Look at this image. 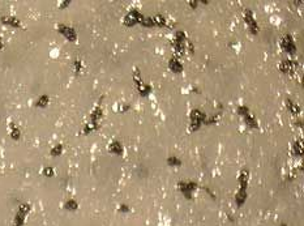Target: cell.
Wrapping results in <instances>:
<instances>
[{"label":"cell","instance_id":"cell-22","mask_svg":"<svg viewBox=\"0 0 304 226\" xmlns=\"http://www.w3.org/2000/svg\"><path fill=\"white\" fill-rule=\"evenodd\" d=\"M62 150H63V146L62 145H58V146H55L54 149H52V154H54V156H58V154L62 153Z\"/></svg>","mask_w":304,"mask_h":226},{"label":"cell","instance_id":"cell-21","mask_svg":"<svg viewBox=\"0 0 304 226\" xmlns=\"http://www.w3.org/2000/svg\"><path fill=\"white\" fill-rule=\"evenodd\" d=\"M10 136H12L13 139H16V140H17L18 137H20V131H18L17 128H13L12 131H10Z\"/></svg>","mask_w":304,"mask_h":226},{"label":"cell","instance_id":"cell-10","mask_svg":"<svg viewBox=\"0 0 304 226\" xmlns=\"http://www.w3.org/2000/svg\"><path fill=\"white\" fill-rule=\"evenodd\" d=\"M170 69L172 71V72H176V73H179V72H181L183 71V65H181V63L179 62V59H176V58H172L170 60Z\"/></svg>","mask_w":304,"mask_h":226},{"label":"cell","instance_id":"cell-26","mask_svg":"<svg viewBox=\"0 0 304 226\" xmlns=\"http://www.w3.org/2000/svg\"><path fill=\"white\" fill-rule=\"evenodd\" d=\"M3 47V43H2V39H0V48Z\"/></svg>","mask_w":304,"mask_h":226},{"label":"cell","instance_id":"cell-27","mask_svg":"<svg viewBox=\"0 0 304 226\" xmlns=\"http://www.w3.org/2000/svg\"><path fill=\"white\" fill-rule=\"evenodd\" d=\"M281 226H286V225H281Z\"/></svg>","mask_w":304,"mask_h":226},{"label":"cell","instance_id":"cell-2","mask_svg":"<svg viewBox=\"0 0 304 226\" xmlns=\"http://www.w3.org/2000/svg\"><path fill=\"white\" fill-rule=\"evenodd\" d=\"M281 46H282V48H283L286 52H289V54H295L296 52L295 42H294V39H292L291 35H285L283 38H282Z\"/></svg>","mask_w":304,"mask_h":226},{"label":"cell","instance_id":"cell-24","mask_svg":"<svg viewBox=\"0 0 304 226\" xmlns=\"http://www.w3.org/2000/svg\"><path fill=\"white\" fill-rule=\"evenodd\" d=\"M75 65H76V71H80V69H81V63H80V62H76Z\"/></svg>","mask_w":304,"mask_h":226},{"label":"cell","instance_id":"cell-19","mask_svg":"<svg viewBox=\"0 0 304 226\" xmlns=\"http://www.w3.org/2000/svg\"><path fill=\"white\" fill-rule=\"evenodd\" d=\"M65 208L69 209V211H75V209H77V203L73 200H69L67 204H65Z\"/></svg>","mask_w":304,"mask_h":226},{"label":"cell","instance_id":"cell-11","mask_svg":"<svg viewBox=\"0 0 304 226\" xmlns=\"http://www.w3.org/2000/svg\"><path fill=\"white\" fill-rule=\"evenodd\" d=\"M108 148H110V152H112L115 154H121L123 153V148H121V145L119 144V141H112Z\"/></svg>","mask_w":304,"mask_h":226},{"label":"cell","instance_id":"cell-17","mask_svg":"<svg viewBox=\"0 0 304 226\" xmlns=\"http://www.w3.org/2000/svg\"><path fill=\"white\" fill-rule=\"evenodd\" d=\"M150 92H152V88H150V86H148V85H146V86H142V85H141V82H140V86H139V93H140L141 96L146 97V96H148Z\"/></svg>","mask_w":304,"mask_h":226},{"label":"cell","instance_id":"cell-14","mask_svg":"<svg viewBox=\"0 0 304 226\" xmlns=\"http://www.w3.org/2000/svg\"><path fill=\"white\" fill-rule=\"evenodd\" d=\"M286 106H287V109H289L291 113H294V114L299 113V106H298L296 103L292 102L291 100H286Z\"/></svg>","mask_w":304,"mask_h":226},{"label":"cell","instance_id":"cell-6","mask_svg":"<svg viewBox=\"0 0 304 226\" xmlns=\"http://www.w3.org/2000/svg\"><path fill=\"white\" fill-rule=\"evenodd\" d=\"M244 20H245L247 25L249 26L251 31L253 33V34H256V33L258 31V26H257V23H256V20H255V16H253V13L251 12V10H245Z\"/></svg>","mask_w":304,"mask_h":226},{"label":"cell","instance_id":"cell-16","mask_svg":"<svg viewBox=\"0 0 304 226\" xmlns=\"http://www.w3.org/2000/svg\"><path fill=\"white\" fill-rule=\"evenodd\" d=\"M294 154H298V156H302V154H303V142H302V140L295 142V145H294Z\"/></svg>","mask_w":304,"mask_h":226},{"label":"cell","instance_id":"cell-7","mask_svg":"<svg viewBox=\"0 0 304 226\" xmlns=\"http://www.w3.org/2000/svg\"><path fill=\"white\" fill-rule=\"evenodd\" d=\"M296 67H298V63L295 62V60H291V59L285 60V62H282L279 64V68H281L282 72H287V73L292 72V71H295Z\"/></svg>","mask_w":304,"mask_h":226},{"label":"cell","instance_id":"cell-18","mask_svg":"<svg viewBox=\"0 0 304 226\" xmlns=\"http://www.w3.org/2000/svg\"><path fill=\"white\" fill-rule=\"evenodd\" d=\"M48 103V97H46V96H43V97H41L39 100H38V102L35 103L38 107H45L46 105Z\"/></svg>","mask_w":304,"mask_h":226},{"label":"cell","instance_id":"cell-13","mask_svg":"<svg viewBox=\"0 0 304 226\" xmlns=\"http://www.w3.org/2000/svg\"><path fill=\"white\" fill-rule=\"evenodd\" d=\"M140 24H141L142 26L150 27V26H154V20H153V17H148V16H142L141 20H140Z\"/></svg>","mask_w":304,"mask_h":226},{"label":"cell","instance_id":"cell-3","mask_svg":"<svg viewBox=\"0 0 304 226\" xmlns=\"http://www.w3.org/2000/svg\"><path fill=\"white\" fill-rule=\"evenodd\" d=\"M141 17H142V14L139 12V10L133 9V10H131V12L124 17V24L127 26H133V25L140 23Z\"/></svg>","mask_w":304,"mask_h":226},{"label":"cell","instance_id":"cell-1","mask_svg":"<svg viewBox=\"0 0 304 226\" xmlns=\"http://www.w3.org/2000/svg\"><path fill=\"white\" fill-rule=\"evenodd\" d=\"M204 122H205V115L197 109L192 110V113H191V129L192 131L198 129Z\"/></svg>","mask_w":304,"mask_h":226},{"label":"cell","instance_id":"cell-20","mask_svg":"<svg viewBox=\"0 0 304 226\" xmlns=\"http://www.w3.org/2000/svg\"><path fill=\"white\" fill-rule=\"evenodd\" d=\"M167 161H168L170 165H181V161L179 158H176V157H170Z\"/></svg>","mask_w":304,"mask_h":226},{"label":"cell","instance_id":"cell-9","mask_svg":"<svg viewBox=\"0 0 304 226\" xmlns=\"http://www.w3.org/2000/svg\"><path fill=\"white\" fill-rule=\"evenodd\" d=\"M59 31L62 33V34H63L65 38H68L69 41H75V39H76V33H75V30L72 29V27H69V26L60 25V26H59Z\"/></svg>","mask_w":304,"mask_h":226},{"label":"cell","instance_id":"cell-12","mask_svg":"<svg viewBox=\"0 0 304 226\" xmlns=\"http://www.w3.org/2000/svg\"><path fill=\"white\" fill-rule=\"evenodd\" d=\"M153 20H154V26H166L167 25V21H166V18L161 14L154 16Z\"/></svg>","mask_w":304,"mask_h":226},{"label":"cell","instance_id":"cell-23","mask_svg":"<svg viewBox=\"0 0 304 226\" xmlns=\"http://www.w3.org/2000/svg\"><path fill=\"white\" fill-rule=\"evenodd\" d=\"M43 173H45V175H47V176H51L54 174V170L51 167H47V169H45V171Z\"/></svg>","mask_w":304,"mask_h":226},{"label":"cell","instance_id":"cell-15","mask_svg":"<svg viewBox=\"0 0 304 226\" xmlns=\"http://www.w3.org/2000/svg\"><path fill=\"white\" fill-rule=\"evenodd\" d=\"M3 23L7 24V25H10V26H14V27H18L20 26V21L14 17H8V18H3Z\"/></svg>","mask_w":304,"mask_h":226},{"label":"cell","instance_id":"cell-4","mask_svg":"<svg viewBox=\"0 0 304 226\" xmlns=\"http://www.w3.org/2000/svg\"><path fill=\"white\" fill-rule=\"evenodd\" d=\"M30 211V207L27 205V204H22V205L20 207V209H18V213H17V216H16V218H14V224H13V226H21L24 224V220H25V217H26V213Z\"/></svg>","mask_w":304,"mask_h":226},{"label":"cell","instance_id":"cell-8","mask_svg":"<svg viewBox=\"0 0 304 226\" xmlns=\"http://www.w3.org/2000/svg\"><path fill=\"white\" fill-rule=\"evenodd\" d=\"M179 188L181 190V194H184L187 197H191V192L196 188V183L193 182H180Z\"/></svg>","mask_w":304,"mask_h":226},{"label":"cell","instance_id":"cell-5","mask_svg":"<svg viewBox=\"0 0 304 226\" xmlns=\"http://www.w3.org/2000/svg\"><path fill=\"white\" fill-rule=\"evenodd\" d=\"M239 113L243 115V118H244V122L247 123L248 127H251V128H257L256 119L249 114V111H248L247 107H239Z\"/></svg>","mask_w":304,"mask_h":226},{"label":"cell","instance_id":"cell-25","mask_svg":"<svg viewBox=\"0 0 304 226\" xmlns=\"http://www.w3.org/2000/svg\"><path fill=\"white\" fill-rule=\"evenodd\" d=\"M120 211H121V212H129V208H127V207L123 205V207L120 208Z\"/></svg>","mask_w":304,"mask_h":226}]
</instances>
